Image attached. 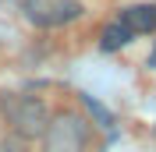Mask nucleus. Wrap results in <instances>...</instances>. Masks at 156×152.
I'll return each mask as SVG.
<instances>
[{
	"mask_svg": "<svg viewBox=\"0 0 156 152\" xmlns=\"http://www.w3.org/2000/svg\"><path fill=\"white\" fill-rule=\"evenodd\" d=\"M25 142H29V138H21V134L11 131L7 138H0V152H29V145H25Z\"/></svg>",
	"mask_w": 156,
	"mask_h": 152,
	"instance_id": "obj_6",
	"label": "nucleus"
},
{
	"mask_svg": "<svg viewBox=\"0 0 156 152\" xmlns=\"http://www.w3.org/2000/svg\"><path fill=\"white\" fill-rule=\"evenodd\" d=\"M82 103L89 106V113H96V117H99V124H103V127H110V113L96 103V99H92V95H82Z\"/></svg>",
	"mask_w": 156,
	"mask_h": 152,
	"instance_id": "obj_7",
	"label": "nucleus"
},
{
	"mask_svg": "<svg viewBox=\"0 0 156 152\" xmlns=\"http://www.w3.org/2000/svg\"><path fill=\"white\" fill-rule=\"evenodd\" d=\"M21 11L39 29H57V25H68V21L82 18V4L78 0H25Z\"/></svg>",
	"mask_w": 156,
	"mask_h": 152,
	"instance_id": "obj_3",
	"label": "nucleus"
},
{
	"mask_svg": "<svg viewBox=\"0 0 156 152\" xmlns=\"http://www.w3.org/2000/svg\"><path fill=\"white\" fill-rule=\"evenodd\" d=\"M39 138H43V152H85L89 124L78 113L64 110V113H53L46 120V131L39 134Z\"/></svg>",
	"mask_w": 156,
	"mask_h": 152,
	"instance_id": "obj_2",
	"label": "nucleus"
},
{
	"mask_svg": "<svg viewBox=\"0 0 156 152\" xmlns=\"http://www.w3.org/2000/svg\"><path fill=\"white\" fill-rule=\"evenodd\" d=\"M131 43V32L121 25V21H110L107 29H103V36H99V46L103 50H121V46H128Z\"/></svg>",
	"mask_w": 156,
	"mask_h": 152,
	"instance_id": "obj_5",
	"label": "nucleus"
},
{
	"mask_svg": "<svg viewBox=\"0 0 156 152\" xmlns=\"http://www.w3.org/2000/svg\"><path fill=\"white\" fill-rule=\"evenodd\" d=\"M0 120H7V127L21 138H39L46 131L50 106L39 95H0Z\"/></svg>",
	"mask_w": 156,
	"mask_h": 152,
	"instance_id": "obj_1",
	"label": "nucleus"
},
{
	"mask_svg": "<svg viewBox=\"0 0 156 152\" xmlns=\"http://www.w3.org/2000/svg\"><path fill=\"white\" fill-rule=\"evenodd\" d=\"M117 21H121L131 36H146V32L156 29V4H135V7H124Z\"/></svg>",
	"mask_w": 156,
	"mask_h": 152,
	"instance_id": "obj_4",
	"label": "nucleus"
},
{
	"mask_svg": "<svg viewBox=\"0 0 156 152\" xmlns=\"http://www.w3.org/2000/svg\"><path fill=\"white\" fill-rule=\"evenodd\" d=\"M149 67L156 71V46H153V53H149Z\"/></svg>",
	"mask_w": 156,
	"mask_h": 152,
	"instance_id": "obj_8",
	"label": "nucleus"
}]
</instances>
